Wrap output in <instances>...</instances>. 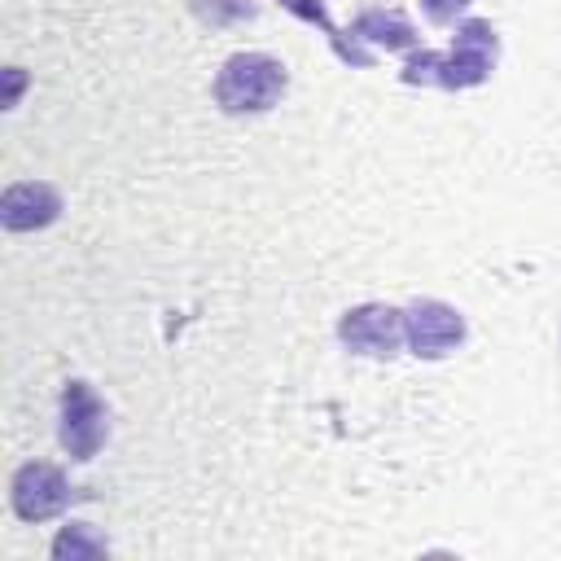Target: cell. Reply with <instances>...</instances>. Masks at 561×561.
<instances>
[{"mask_svg": "<svg viewBox=\"0 0 561 561\" xmlns=\"http://www.w3.org/2000/svg\"><path fill=\"white\" fill-rule=\"evenodd\" d=\"M495 57H500V35L486 18H465L451 35V48L447 53H412L399 70L403 83H430V88H447V92H460V88H478L491 79L495 70Z\"/></svg>", "mask_w": 561, "mask_h": 561, "instance_id": "cell-1", "label": "cell"}, {"mask_svg": "<svg viewBox=\"0 0 561 561\" xmlns=\"http://www.w3.org/2000/svg\"><path fill=\"white\" fill-rule=\"evenodd\" d=\"M289 75L272 53H232L215 75V105L224 114H263L280 101Z\"/></svg>", "mask_w": 561, "mask_h": 561, "instance_id": "cell-2", "label": "cell"}, {"mask_svg": "<svg viewBox=\"0 0 561 561\" xmlns=\"http://www.w3.org/2000/svg\"><path fill=\"white\" fill-rule=\"evenodd\" d=\"M469 324L451 302L438 298H416L403 307V342L416 359H443L465 342Z\"/></svg>", "mask_w": 561, "mask_h": 561, "instance_id": "cell-3", "label": "cell"}, {"mask_svg": "<svg viewBox=\"0 0 561 561\" xmlns=\"http://www.w3.org/2000/svg\"><path fill=\"white\" fill-rule=\"evenodd\" d=\"M337 342L351 355L368 359H394L403 346V311L386 302H359L337 320Z\"/></svg>", "mask_w": 561, "mask_h": 561, "instance_id": "cell-4", "label": "cell"}, {"mask_svg": "<svg viewBox=\"0 0 561 561\" xmlns=\"http://www.w3.org/2000/svg\"><path fill=\"white\" fill-rule=\"evenodd\" d=\"M105 434H110V412L96 399V390L88 381H66V390H61V425H57L61 447L75 460H92L101 451Z\"/></svg>", "mask_w": 561, "mask_h": 561, "instance_id": "cell-5", "label": "cell"}, {"mask_svg": "<svg viewBox=\"0 0 561 561\" xmlns=\"http://www.w3.org/2000/svg\"><path fill=\"white\" fill-rule=\"evenodd\" d=\"M9 500H13V513L22 522H48L70 504V482H66V473L57 465L31 460V465H22L13 473Z\"/></svg>", "mask_w": 561, "mask_h": 561, "instance_id": "cell-6", "label": "cell"}, {"mask_svg": "<svg viewBox=\"0 0 561 561\" xmlns=\"http://www.w3.org/2000/svg\"><path fill=\"white\" fill-rule=\"evenodd\" d=\"M61 215V193L44 180H26V184H9L0 197V224L9 232H35L48 228Z\"/></svg>", "mask_w": 561, "mask_h": 561, "instance_id": "cell-7", "label": "cell"}, {"mask_svg": "<svg viewBox=\"0 0 561 561\" xmlns=\"http://www.w3.org/2000/svg\"><path fill=\"white\" fill-rule=\"evenodd\" d=\"M355 39L359 44H373V48H386V53H408L416 48V26L399 13V9H364L355 22H351Z\"/></svg>", "mask_w": 561, "mask_h": 561, "instance_id": "cell-8", "label": "cell"}, {"mask_svg": "<svg viewBox=\"0 0 561 561\" xmlns=\"http://www.w3.org/2000/svg\"><path fill=\"white\" fill-rule=\"evenodd\" d=\"M280 9H289L294 18H302V22H311V26H320L324 35H329V44H333V53L346 61V66H355V70H368L373 66V53L359 44V39H346L337 26H333V18L324 13V4L320 0H276Z\"/></svg>", "mask_w": 561, "mask_h": 561, "instance_id": "cell-9", "label": "cell"}, {"mask_svg": "<svg viewBox=\"0 0 561 561\" xmlns=\"http://www.w3.org/2000/svg\"><path fill=\"white\" fill-rule=\"evenodd\" d=\"M105 552V543L101 539H92L88 535V526H66L57 539H53V557H101Z\"/></svg>", "mask_w": 561, "mask_h": 561, "instance_id": "cell-10", "label": "cell"}, {"mask_svg": "<svg viewBox=\"0 0 561 561\" xmlns=\"http://www.w3.org/2000/svg\"><path fill=\"white\" fill-rule=\"evenodd\" d=\"M469 4H473V0H421V13H425L434 26H447V22H456Z\"/></svg>", "mask_w": 561, "mask_h": 561, "instance_id": "cell-11", "label": "cell"}]
</instances>
